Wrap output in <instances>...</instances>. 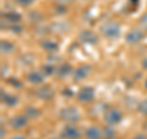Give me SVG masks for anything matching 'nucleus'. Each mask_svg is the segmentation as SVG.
Here are the masks:
<instances>
[{
	"instance_id": "1",
	"label": "nucleus",
	"mask_w": 147,
	"mask_h": 139,
	"mask_svg": "<svg viewBox=\"0 0 147 139\" xmlns=\"http://www.w3.org/2000/svg\"><path fill=\"white\" fill-rule=\"evenodd\" d=\"M102 33L108 38H117L120 35V26L115 21H107L100 27Z\"/></svg>"
},
{
	"instance_id": "2",
	"label": "nucleus",
	"mask_w": 147,
	"mask_h": 139,
	"mask_svg": "<svg viewBox=\"0 0 147 139\" xmlns=\"http://www.w3.org/2000/svg\"><path fill=\"white\" fill-rule=\"evenodd\" d=\"M60 116L66 122H76L80 118V113L75 107H65L61 110Z\"/></svg>"
},
{
	"instance_id": "3",
	"label": "nucleus",
	"mask_w": 147,
	"mask_h": 139,
	"mask_svg": "<svg viewBox=\"0 0 147 139\" xmlns=\"http://www.w3.org/2000/svg\"><path fill=\"white\" fill-rule=\"evenodd\" d=\"M121 118H123V114H121L120 111L117 110V108H110L104 114L105 122L109 123V124H117L121 121Z\"/></svg>"
},
{
	"instance_id": "4",
	"label": "nucleus",
	"mask_w": 147,
	"mask_h": 139,
	"mask_svg": "<svg viewBox=\"0 0 147 139\" xmlns=\"http://www.w3.org/2000/svg\"><path fill=\"white\" fill-rule=\"evenodd\" d=\"M79 40L81 41V42L87 43V44H96V43L98 42V36L96 35L93 31L84 30L82 32H80Z\"/></svg>"
},
{
	"instance_id": "5",
	"label": "nucleus",
	"mask_w": 147,
	"mask_h": 139,
	"mask_svg": "<svg viewBox=\"0 0 147 139\" xmlns=\"http://www.w3.org/2000/svg\"><path fill=\"white\" fill-rule=\"evenodd\" d=\"M93 97H94V90L91 86H84L77 94V99L81 102H90V101L93 100Z\"/></svg>"
},
{
	"instance_id": "6",
	"label": "nucleus",
	"mask_w": 147,
	"mask_h": 139,
	"mask_svg": "<svg viewBox=\"0 0 147 139\" xmlns=\"http://www.w3.org/2000/svg\"><path fill=\"white\" fill-rule=\"evenodd\" d=\"M126 41L127 43H131V44H136L139 43L140 41L144 38V32L141 30H137V29H134V30H130L126 33Z\"/></svg>"
},
{
	"instance_id": "7",
	"label": "nucleus",
	"mask_w": 147,
	"mask_h": 139,
	"mask_svg": "<svg viewBox=\"0 0 147 139\" xmlns=\"http://www.w3.org/2000/svg\"><path fill=\"white\" fill-rule=\"evenodd\" d=\"M61 137L64 139H77L80 137V131L74 126H66L63 129Z\"/></svg>"
},
{
	"instance_id": "8",
	"label": "nucleus",
	"mask_w": 147,
	"mask_h": 139,
	"mask_svg": "<svg viewBox=\"0 0 147 139\" xmlns=\"http://www.w3.org/2000/svg\"><path fill=\"white\" fill-rule=\"evenodd\" d=\"M27 116H16V117H13L10 119V126L13 128V129H21L24 128L26 124H27Z\"/></svg>"
},
{
	"instance_id": "9",
	"label": "nucleus",
	"mask_w": 147,
	"mask_h": 139,
	"mask_svg": "<svg viewBox=\"0 0 147 139\" xmlns=\"http://www.w3.org/2000/svg\"><path fill=\"white\" fill-rule=\"evenodd\" d=\"M90 72H91L90 65H81V67L75 69V72H74V79H75L76 81L82 80V79H85L87 75H88Z\"/></svg>"
},
{
	"instance_id": "10",
	"label": "nucleus",
	"mask_w": 147,
	"mask_h": 139,
	"mask_svg": "<svg viewBox=\"0 0 147 139\" xmlns=\"http://www.w3.org/2000/svg\"><path fill=\"white\" fill-rule=\"evenodd\" d=\"M53 90L50 89V87H48V86H44V87H40V89H38L37 90V92H36V95L39 97V99H43V100H48V99H50V97L53 96Z\"/></svg>"
},
{
	"instance_id": "11",
	"label": "nucleus",
	"mask_w": 147,
	"mask_h": 139,
	"mask_svg": "<svg viewBox=\"0 0 147 139\" xmlns=\"http://www.w3.org/2000/svg\"><path fill=\"white\" fill-rule=\"evenodd\" d=\"M27 80L32 82V84H40V82H43L44 78L39 72H31L27 75Z\"/></svg>"
},
{
	"instance_id": "12",
	"label": "nucleus",
	"mask_w": 147,
	"mask_h": 139,
	"mask_svg": "<svg viewBox=\"0 0 147 139\" xmlns=\"http://www.w3.org/2000/svg\"><path fill=\"white\" fill-rule=\"evenodd\" d=\"M1 100L7 106H15L17 104V97L6 94V92H4V90H1Z\"/></svg>"
},
{
	"instance_id": "13",
	"label": "nucleus",
	"mask_w": 147,
	"mask_h": 139,
	"mask_svg": "<svg viewBox=\"0 0 147 139\" xmlns=\"http://www.w3.org/2000/svg\"><path fill=\"white\" fill-rule=\"evenodd\" d=\"M87 139H99L100 138V131L97 127H90L86 131Z\"/></svg>"
},
{
	"instance_id": "14",
	"label": "nucleus",
	"mask_w": 147,
	"mask_h": 139,
	"mask_svg": "<svg viewBox=\"0 0 147 139\" xmlns=\"http://www.w3.org/2000/svg\"><path fill=\"white\" fill-rule=\"evenodd\" d=\"M42 47L45 50H49V52H54V50L58 49V44L53 42V41H49V40H45L44 42H42Z\"/></svg>"
},
{
	"instance_id": "15",
	"label": "nucleus",
	"mask_w": 147,
	"mask_h": 139,
	"mask_svg": "<svg viewBox=\"0 0 147 139\" xmlns=\"http://www.w3.org/2000/svg\"><path fill=\"white\" fill-rule=\"evenodd\" d=\"M0 47H1L3 53H11L12 50L15 49V46L11 42H9V41H3V42L0 43Z\"/></svg>"
},
{
	"instance_id": "16",
	"label": "nucleus",
	"mask_w": 147,
	"mask_h": 139,
	"mask_svg": "<svg viewBox=\"0 0 147 139\" xmlns=\"http://www.w3.org/2000/svg\"><path fill=\"white\" fill-rule=\"evenodd\" d=\"M70 72H71V67L69 65V64H63V65L58 69V75L59 76H66Z\"/></svg>"
},
{
	"instance_id": "17",
	"label": "nucleus",
	"mask_w": 147,
	"mask_h": 139,
	"mask_svg": "<svg viewBox=\"0 0 147 139\" xmlns=\"http://www.w3.org/2000/svg\"><path fill=\"white\" fill-rule=\"evenodd\" d=\"M4 17H5V18H7L9 21H12V22H18V21L21 20V16L18 15L17 12H13V11L5 14V15H4Z\"/></svg>"
},
{
	"instance_id": "18",
	"label": "nucleus",
	"mask_w": 147,
	"mask_h": 139,
	"mask_svg": "<svg viewBox=\"0 0 147 139\" xmlns=\"http://www.w3.org/2000/svg\"><path fill=\"white\" fill-rule=\"evenodd\" d=\"M38 114H39V112L36 108H33V107H28V108H27V111H26V116L28 118H36Z\"/></svg>"
},
{
	"instance_id": "19",
	"label": "nucleus",
	"mask_w": 147,
	"mask_h": 139,
	"mask_svg": "<svg viewBox=\"0 0 147 139\" xmlns=\"http://www.w3.org/2000/svg\"><path fill=\"white\" fill-rule=\"evenodd\" d=\"M43 72H44L45 75H52V74H54V72H55V68L53 65H44Z\"/></svg>"
},
{
	"instance_id": "20",
	"label": "nucleus",
	"mask_w": 147,
	"mask_h": 139,
	"mask_svg": "<svg viewBox=\"0 0 147 139\" xmlns=\"http://www.w3.org/2000/svg\"><path fill=\"white\" fill-rule=\"evenodd\" d=\"M139 111L142 114H147V100L142 101V102L139 105Z\"/></svg>"
},
{
	"instance_id": "21",
	"label": "nucleus",
	"mask_w": 147,
	"mask_h": 139,
	"mask_svg": "<svg viewBox=\"0 0 147 139\" xmlns=\"http://www.w3.org/2000/svg\"><path fill=\"white\" fill-rule=\"evenodd\" d=\"M140 26L142 27V29L147 30V14H145L144 16H141V18H140Z\"/></svg>"
},
{
	"instance_id": "22",
	"label": "nucleus",
	"mask_w": 147,
	"mask_h": 139,
	"mask_svg": "<svg viewBox=\"0 0 147 139\" xmlns=\"http://www.w3.org/2000/svg\"><path fill=\"white\" fill-rule=\"evenodd\" d=\"M16 1H17L18 4H21V5L27 6V5H30V4L33 3V0H16Z\"/></svg>"
},
{
	"instance_id": "23",
	"label": "nucleus",
	"mask_w": 147,
	"mask_h": 139,
	"mask_svg": "<svg viewBox=\"0 0 147 139\" xmlns=\"http://www.w3.org/2000/svg\"><path fill=\"white\" fill-rule=\"evenodd\" d=\"M21 30H22L21 26H16V27L12 26V31H13V32H15V31H16V32H21Z\"/></svg>"
},
{
	"instance_id": "24",
	"label": "nucleus",
	"mask_w": 147,
	"mask_h": 139,
	"mask_svg": "<svg viewBox=\"0 0 147 139\" xmlns=\"http://www.w3.org/2000/svg\"><path fill=\"white\" fill-rule=\"evenodd\" d=\"M74 0H59V3L61 4H69V3H72Z\"/></svg>"
},
{
	"instance_id": "25",
	"label": "nucleus",
	"mask_w": 147,
	"mask_h": 139,
	"mask_svg": "<svg viewBox=\"0 0 147 139\" xmlns=\"http://www.w3.org/2000/svg\"><path fill=\"white\" fill-rule=\"evenodd\" d=\"M142 67H144L145 69H147V58H145L144 61H142Z\"/></svg>"
},
{
	"instance_id": "26",
	"label": "nucleus",
	"mask_w": 147,
	"mask_h": 139,
	"mask_svg": "<svg viewBox=\"0 0 147 139\" xmlns=\"http://www.w3.org/2000/svg\"><path fill=\"white\" fill-rule=\"evenodd\" d=\"M135 139H147V137L146 136H141V134H140V136H136Z\"/></svg>"
},
{
	"instance_id": "27",
	"label": "nucleus",
	"mask_w": 147,
	"mask_h": 139,
	"mask_svg": "<svg viewBox=\"0 0 147 139\" xmlns=\"http://www.w3.org/2000/svg\"><path fill=\"white\" fill-rule=\"evenodd\" d=\"M11 139H25V138L22 137V136H13Z\"/></svg>"
},
{
	"instance_id": "28",
	"label": "nucleus",
	"mask_w": 147,
	"mask_h": 139,
	"mask_svg": "<svg viewBox=\"0 0 147 139\" xmlns=\"http://www.w3.org/2000/svg\"><path fill=\"white\" fill-rule=\"evenodd\" d=\"M1 138H4V129L1 128Z\"/></svg>"
},
{
	"instance_id": "29",
	"label": "nucleus",
	"mask_w": 147,
	"mask_h": 139,
	"mask_svg": "<svg viewBox=\"0 0 147 139\" xmlns=\"http://www.w3.org/2000/svg\"><path fill=\"white\" fill-rule=\"evenodd\" d=\"M146 86H147V81H146Z\"/></svg>"
}]
</instances>
